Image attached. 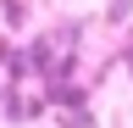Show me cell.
I'll list each match as a JSON object with an SVG mask.
<instances>
[{"label":"cell","instance_id":"cell-3","mask_svg":"<svg viewBox=\"0 0 133 128\" xmlns=\"http://www.w3.org/2000/svg\"><path fill=\"white\" fill-rule=\"evenodd\" d=\"M61 128H94V117H89V111H83V117H66Z\"/></svg>","mask_w":133,"mask_h":128},{"label":"cell","instance_id":"cell-1","mask_svg":"<svg viewBox=\"0 0 133 128\" xmlns=\"http://www.w3.org/2000/svg\"><path fill=\"white\" fill-rule=\"evenodd\" d=\"M50 100H61V106H89V95H83V89H66V84H50Z\"/></svg>","mask_w":133,"mask_h":128},{"label":"cell","instance_id":"cell-2","mask_svg":"<svg viewBox=\"0 0 133 128\" xmlns=\"http://www.w3.org/2000/svg\"><path fill=\"white\" fill-rule=\"evenodd\" d=\"M128 11H133V0H111V6H105V17H111V22H122Z\"/></svg>","mask_w":133,"mask_h":128}]
</instances>
